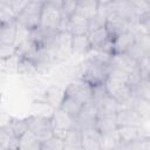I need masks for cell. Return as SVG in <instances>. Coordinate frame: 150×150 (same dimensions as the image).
<instances>
[{
	"instance_id": "cell-13",
	"label": "cell",
	"mask_w": 150,
	"mask_h": 150,
	"mask_svg": "<svg viewBox=\"0 0 150 150\" xmlns=\"http://www.w3.org/2000/svg\"><path fill=\"white\" fill-rule=\"evenodd\" d=\"M117 125L120 127H141L144 120L131 108H123L116 114Z\"/></svg>"
},
{
	"instance_id": "cell-10",
	"label": "cell",
	"mask_w": 150,
	"mask_h": 150,
	"mask_svg": "<svg viewBox=\"0 0 150 150\" xmlns=\"http://www.w3.org/2000/svg\"><path fill=\"white\" fill-rule=\"evenodd\" d=\"M134 23H137V22H130L118 15H116L115 13H112L108 19H107V22H105V29L110 36V39H115L116 36L125 33V32H130L131 27Z\"/></svg>"
},
{
	"instance_id": "cell-29",
	"label": "cell",
	"mask_w": 150,
	"mask_h": 150,
	"mask_svg": "<svg viewBox=\"0 0 150 150\" xmlns=\"http://www.w3.org/2000/svg\"><path fill=\"white\" fill-rule=\"evenodd\" d=\"M132 97H139L150 101V82L149 79H142L137 84L131 87Z\"/></svg>"
},
{
	"instance_id": "cell-27",
	"label": "cell",
	"mask_w": 150,
	"mask_h": 150,
	"mask_svg": "<svg viewBox=\"0 0 150 150\" xmlns=\"http://www.w3.org/2000/svg\"><path fill=\"white\" fill-rule=\"evenodd\" d=\"M8 129L11 130V132L16 137L20 138L26 131H28V121L27 118H18V117H13L9 118L6 122Z\"/></svg>"
},
{
	"instance_id": "cell-24",
	"label": "cell",
	"mask_w": 150,
	"mask_h": 150,
	"mask_svg": "<svg viewBox=\"0 0 150 150\" xmlns=\"http://www.w3.org/2000/svg\"><path fill=\"white\" fill-rule=\"evenodd\" d=\"M129 108H131L135 112H137L143 120H149L150 117V101L139 98V97H132Z\"/></svg>"
},
{
	"instance_id": "cell-28",
	"label": "cell",
	"mask_w": 150,
	"mask_h": 150,
	"mask_svg": "<svg viewBox=\"0 0 150 150\" xmlns=\"http://www.w3.org/2000/svg\"><path fill=\"white\" fill-rule=\"evenodd\" d=\"M20 150H40L41 142L28 130L19 138V148Z\"/></svg>"
},
{
	"instance_id": "cell-38",
	"label": "cell",
	"mask_w": 150,
	"mask_h": 150,
	"mask_svg": "<svg viewBox=\"0 0 150 150\" xmlns=\"http://www.w3.org/2000/svg\"><path fill=\"white\" fill-rule=\"evenodd\" d=\"M107 90L103 84H97L93 87V97H91V103H94L95 105H97L105 96H107Z\"/></svg>"
},
{
	"instance_id": "cell-23",
	"label": "cell",
	"mask_w": 150,
	"mask_h": 150,
	"mask_svg": "<svg viewBox=\"0 0 150 150\" xmlns=\"http://www.w3.org/2000/svg\"><path fill=\"white\" fill-rule=\"evenodd\" d=\"M120 144H121V139H120L117 129L109 131V132L101 134L100 150H112V149L117 148Z\"/></svg>"
},
{
	"instance_id": "cell-4",
	"label": "cell",
	"mask_w": 150,
	"mask_h": 150,
	"mask_svg": "<svg viewBox=\"0 0 150 150\" xmlns=\"http://www.w3.org/2000/svg\"><path fill=\"white\" fill-rule=\"evenodd\" d=\"M83 71L81 79L89 83L91 87L97 84H103L108 77L109 64H100L83 61Z\"/></svg>"
},
{
	"instance_id": "cell-11",
	"label": "cell",
	"mask_w": 150,
	"mask_h": 150,
	"mask_svg": "<svg viewBox=\"0 0 150 150\" xmlns=\"http://www.w3.org/2000/svg\"><path fill=\"white\" fill-rule=\"evenodd\" d=\"M109 67L122 70L129 75L138 69V62L131 59L127 53L111 54L110 60H109Z\"/></svg>"
},
{
	"instance_id": "cell-22",
	"label": "cell",
	"mask_w": 150,
	"mask_h": 150,
	"mask_svg": "<svg viewBox=\"0 0 150 150\" xmlns=\"http://www.w3.org/2000/svg\"><path fill=\"white\" fill-rule=\"evenodd\" d=\"M98 114H107V115H112V114H117L121 109H123L124 107L122 104H120L117 101H115L112 97H110L109 95H107L97 105H96Z\"/></svg>"
},
{
	"instance_id": "cell-6",
	"label": "cell",
	"mask_w": 150,
	"mask_h": 150,
	"mask_svg": "<svg viewBox=\"0 0 150 150\" xmlns=\"http://www.w3.org/2000/svg\"><path fill=\"white\" fill-rule=\"evenodd\" d=\"M27 121H28V130L41 143L53 136V127L49 117L33 115L27 117Z\"/></svg>"
},
{
	"instance_id": "cell-16",
	"label": "cell",
	"mask_w": 150,
	"mask_h": 150,
	"mask_svg": "<svg viewBox=\"0 0 150 150\" xmlns=\"http://www.w3.org/2000/svg\"><path fill=\"white\" fill-rule=\"evenodd\" d=\"M63 90L64 89H62L60 87V84H56V83L47 87L45 95H43V98H42V102L47 103L53 109L59 108V105L63 98V95H64Z\"/></svg>"
},
{
	"instance_id": "cell-8",
	"label": "cell",
	"mask_w": 150,
	"mask_h": 150,
	"mask_svg": "<svg viewBox=\"0 0 150 150\" xmlns=\"http://www.w3.org/2000/svg\"><path fill=\"white\" fill-rule=\"evenodd\" d=\"M98 110L94 103H86L82 105L79 115L74 118L75 128L77 129H86L90 127H95V121L97 118Z\"/></svg>"
},
{
	"instance_id": "cell-19",
	"label": "cell",
	"mask_w": 150,
	"mask_h": 150,
	"mask_svg": "<svg viewBox=\"0 0 150 150\" xmlns=\"http://www.w3.org/2000/svg\"><path fill=\"white\" fill-rule=\"evenodd\" d=\"M62 150H82V137L80 129L74 127L70 130H68L63 138Z\"/></svg>"
},
{
	"instance_id": "cell-17",
	"label": "cell",
	"mask_w": 150,
	"mask_h": 150,
	"mask_svg": "<svg viewBox=\"0 0 150 150\" xmlns=\"http://www.w3.org/2000/svg\"><path fill=\"white\" fill-rule=\"evenodd\" d=\"M95 128L100 134L116 130L118 128L117 121H116V114H112V115L98 114L95 121Z\"/></svg>"
},
{
	"instance_id": "cell-21",
	"label": "cell",
	"mask_w": 150,
	"mask_h": 150,
	"mask_svg": "<svg viewBox=\"0 0 150 150\" xmlns=\"http://www.w3.org/2000/svg\"><path fill=\"white\" fill-rule=\"evenodd\" d=\"M16 27L18 25L15 20L0 23V42L5 45H13L16 34Z\"/></svg>"
},
{
	"instance_id": "cell-26",
	"label": "cell",
	"mask_w": 150,
	"mask_h": 150,
	"mask_svg": "<svg viewBox=\"0 0 150 150\" xmlns=\"http://www.w3.org/2000/svg\"><path fill=\"white\" fill-rule=\"evenodd\" d=\"M76 13L80 14L81 16L86 18L89 20L97 13V1L94 0H82L77 1V7H76Z\"/></svg>"
},
{
	"instance_id": "cell-9",
	"label": "cell",
	"mask_w": 150,
	"mask_h": 150,
	"mask_svg": "<svg viewBox=\"0 0 150 150\" xmlns=\"http://www.w3.org/2000/svg\"><path fill=\"white\" fill-rule=\"evenodd\" d=\"M59 32H68L74 35H86L88 34V20L80 14L75 13L67 21L62 20Z\"/></svg>"
},
{
	"instance_id": "cell-43",
	"label": "cell",
	"mask_w": 150,
	"mask_h": 150,
	"mask_svg": "<svg viewBox=\"0 0 150 150\" xmlns=\"http://www.w3.org/2000/svg\"><path fill=\"white\" fill-rule=\"evenodd\" d=\"M18 150H20V149H18Z\"/></svg>"
},
{
	"instance_id": "cell-30",
	"label": "cell",
	"mask_w": 150,
	"mask_h": 150,
	"mask_svg": "<svg viewBox=\"0 0 150 150\" xmlns=\"http://www.w3.org/2000/svg\"><path fill=\"white\" fill-rule=\"evenodd\" d=\"M76 7H77V1H74V0L62 1V4H61V16H62V20L67 21L69 18H71L76 13Z\"/></svg>"
},
{
	"instance_id": "cell-18",
	"label": "cell",
	"mask_w": 150,
	"mask_h": 150,
	"mask_svg": "<svg viewBox=\"0 0 150 150\" xmlns=\"http://www.w3.org/2000/svg\"><path fill=\"white\" fill-rule=\"evenodd\" d=\"M19 148V138H16L7 124L0 125V150H18Z\"/></svg>"
},
{
	"instance_id": "cell-42",
	"label": "cell",
	"mask_w": 150,
	"mask_h": 150,
	"mask_svg": "<svg viewBox=\"0 0 150 150\" xmlns=\"http://www.w3.org/2000/svg\"><path fill=\"white\" fill-rule=\"evenodd\" d=\"M7 2H8V6L11 7V9H12L14 16L16 18L22 12V9L27 5L28 0H25V1H22V0H7Z\"/></svg>"
},
{
	"instance_id": "cell-14",
	"label": "cell",
	"mask_w": 150,
	"mask_h": 150,
	"mask_svg": "<svg viewBox=\"0 0 150 150\" xmlns=\"http://www.w3.org/2000/svg\"><path fill=\"white\" fill-rule=\"evenodd\" d=\"M80 131L82 137V150H100L101 134L95 127L81 129Z\"/></svg>"
},
{
	"instance_id": "cell-37",
	"label": "cell",
	"mask_w": 150,
	"mask_h": 150,
	"mask_svg": "<svg viewBox=\"0 0 150 150\" xmlns=\"http://www.w3.org/2000/svg\"><path fill=\"white\" fill-rule=\"evenodd\" d=\"M125 150H150L149 138H141L131 143H124Z\"/></svg>"
},
{
	"instance_id": "cell-1",
	"label": "cell",
	"mask_w": 150,
	"mask_h": 150,
	"mask_svg": "<svg viewBox=\"0 0 150 150\" xmlns=\"http://www.w3.org/2000/svg\"><path fill=\"white\" fill-rule=\"evenodd\" d=\"M62 1H43L40 18V28L49 32H59L62 16H61Z\"/></svg>"
},
{
	"instance_id": "cell-39",
	"label": "cell",
	"mask_w": 150,
	"mask_h": 150,
	"mask_svg": "<svg viewBox=\"0 0 150 150\" xmlns=\"http://www.w3.org/2000/svg\"><path fill=\"white\" fill-rule=\"evenodd\" d=\"M29 35H30V30H28V29L23 28L22 26H19L18 25V27H16V34H15V39H14V43H13L14 47L16 48L23 41H26L27 39H29Z\"/></svg>"
},
{
	"instance_id": "cell-34",
	"label": "cell",
	"mask_w": 150,
	"mask_h": 150,
	"mask_svg": "<svg viewBox=\"0 0 150 150\" xmlns=\"http://www.w3.org/2000/svg\"><path fill=\"white\" fill-rule=\"evenodd\" d=\"M131 8L134 13L139 18L141 15L149 13L150 12V2L146 0H136V1H130Z\"/></svg>"
},
{
	"instance_id": "cell-31",
	"label": "cell",
	"mask_w": 150,
	"mask_h": 150,
	"mask_svg": "<svg viewBox=\"0 0 150 150\" xmlns=\"http://www.w3.org/2000/svg\"><path fill=\"white\" fill-rule=\"evenodd\" d=\"M131 59H134L135 61H139V60H142L144 56H146V55H149V52H146L144 48H142L141 46H139V43H137L136 41L130 46V48L125 52Z\"/></svg>"
},
{
	"instance_id": "cell-25",
	"label": "cell",
	"mask_w": 150,
	"mask_h": 150,
	"mask_svg": "<svg viewBox=\"0 0 150 150\" xmlns=\"http://www.w3.org/2000/svg\"><path fill=\"white\" fill-rule=\"evenodd\" d=\"M82 105H83V104L80 103L79 101H76V100H74V98H71V97H69V96L63 95V98H62V101H61L59 108H60L61 110H63L66 114H68L69 116H71L73 118H75V117L79 115V112H80Z\"/></svg>"
},
{
	"instance_id": "cell-36",
	"label": "cell",
	"mask_w": 150,
	"mask_h": 150,
	"mask_svg": "<svg viewBox=\"0 0 150 150\" xmlns=\"http://www.w3.org/2000/svg\"><path fill=\"white\" fill-rule=\"evenodd\" d=\"M114 13L112 8V1H97V13L98 15L108 19Z\"/></svg>"
},
{
	"instance_id": "cell-7",
	"label": "cell",
	"mask_w": 150,
	"mask_h": 150,
	"mask_svg": "<svg viewBox=\"0 0 150 150\" xmlns=\"http://www.w3.org/2000/svg\"><path fill=\"white\" fill-rule=\"evenodd\" d=\"M50 123L53 127V136H56L59 138H64L68 130L75 127L74 118L66 114L60 108H55L50 115Z\"/></svg>"
},
{
	"instance_id": "cell-40",
	"label": "cell",
	"mask_w": 150,
	"mask_h": 150,
	"mask_svg": "<svg viewBox=\"0 0 150 150\" xmlns=\"http://www.w3.org/2000/svg\"><path fill=\"white\" fill-rule=\"evenodd\" d=\"M138 70L142 79H149L150 74V56L146 55L142 60L138 61Z\"/></svg>"
},
{
	"instance_id": "cell-20",
	"label": "cell",
	"mask_w": 150,
	"mask_h": 150,
	"mask_svg": "<svg viewBox=\"0 0 150 150\" xmlns=\"http://www.w3.org/2000/svg\"><path fill=\"white\" fill-rule=\"evenodd\" d=\"M91 50L89 40L86 35H74L71 38V54L76 56H86Z\"/></svg>"
},
{
	"instance_id": "cell-35",
	"label": "cell",
	"mask_w": 150,
	"mask_h": 150,
	"mask_svg": "<svg viewBox=\"0 0 150 150\" xmlns=\"http://www.w3.org/2000/svg\"><path fill=\"white\" fill-rule=\"evenodd\" d=\"M105 22H107V19L96 14L94 15L93 18H90L88 20V33L90 32H94V30H97V29H101V28H104L105 27Z\"/></svg>"
},
{
	"instance_id": "cell-2",
	"label": "cell",
	"mask_w": 150,
	"mask_h": 150,
	"mask_svg": "<svg viewBox=\"0 0 150 150\" xmlns=\"http://www.w3.org/2000/svg\"><path fill=\"white\" fill-rule=\"evenodd\" d=\"M43 1H28L22 12L15 18V21L19 26L28 30H34L40 26V18H41V9H42Z\"/></svg>"
},
{
	"instance_id": "cell-32",
	"label": "cell",
	"mask_w": 150,
	"mask_h": 150,
	"mask_svg": "<svg viewBox=\"0 0 150 150\" xmlns=\"http://www.w3.org/2000/svg\"><path fill=\"white\" fill-rule=\"evenodd\" d=\"M63 149V139L56 136H52L41 143L40 150H62Z\"/></svg>"
},
{
	"instance_id": "cell-15",
	"label": "cell",
	"mask_w": 150,
	"mask_h": 150,
	"mask_svg": "<svg viewBox=\"0 0 150 150\" xmlns=\"http://www.w3.org/2000/svg\"><path fill=\"white\" fill-rule=\"evenodd\" d=\"M134 42H135V35L131 32H125L116 36L111 41V54L125 53Z\"/></svg>"
},
{
	"instance_id": "cell-41",
	"label": "cell",
	"mask_w": 150,
	"mask_h": 150,
	"mask_svg": "<svg viewBox=\"0 0 150 150\" xmlns=\"http://www.w3.org/2000/svg\"><path fill=\"white\" fill-rule=\"evenodd\" d=\"M16 53V48L14 45H5L0 42V59L1 60H7L14 56Z\"/></svg>"
},
{
	"instance_id": "cell-5",
	"label": "cell",
	"mask_w": 150,
	"mask_h": 150,
	"mask_svg": "<svg viewBox=\"0 0 150 150\" xmlns=\"http://www.w3.org/2000/svg\"><path fill=\"white\" fill-rule=\"evenodd\" d=\"M104 87L107 94L110 97H112L124 108H129V103L132 98V94H131V87L128 83L107 79L104 82Z\"/></svg>"
},
{
	"instance_id": "cell-12",
	"label": "cell",
	"mask_w": 150,
	"mask_h": 150,
	"mask_svg": "<svg viewBox=\"0 0 150 150\" xmlns=\"http://www.w3.org/2000/svg\"><path fill=\"white\" fill-rule=\"evenodd\" d=\"M87 36H88L91 49H100V50H104L111 54V41L112 40L110 39L105 27L90 32L87 34Z\"/></svg>"
},
{
	"instance_id": "cell-33",
	"label": "cell",
	"mask_w": 150,
	"mask_h": 150,
	"mask_svg": "<svg viewBox=\"0 0 150 150\" xmlns=\"http://www.w3.org/2000/svg\"><path fill=\"white\" fill-rule=\"evenodd\" d=\"M15 20V16L8 6L7 0H0V23Z\"/></svg>"
},
{
	"instance_id": "cell-3",
	"label": "cell",
	"mask_w": 150,
	"mask_h": 150,
	"mask_svg": "<svg viewBox=\"0 0 150 150\" xmlns=\"http://www.w3.org/2000/svg\"><path fill=\"white\" fill-rule=\"evenodd\" d=\"M66 96H69L82 104L90 103L93 97V87L82 79H75L67 83L63 90Z\"/></svg>"
}]
</instances>
